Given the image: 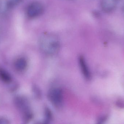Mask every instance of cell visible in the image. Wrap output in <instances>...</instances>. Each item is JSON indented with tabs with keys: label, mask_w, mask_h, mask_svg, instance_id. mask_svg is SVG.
I'll return each instance as SVG.
<instances>
[{
	"label": "cell",
	"mask_w": 124,
	"mask_h": 124,
	"mask_svg": "<svg viewBox=\"0 0 124 124\" xmlns=\"http://www.w3.org/2000/svg\"><path fill=\"white\" fill-rule=\"evenodd\" d=\"M40 47L46 54H56L60 49V42L56 36L52 33H46L41 36L39 41Z\"/></svg>",
	"instance_id": "obj_1"
},
{
	"label": "cell",
	"mask_w": 124,
	"mask_h": 124,
	"mask_svg": "<svg viewBox=\"0 0 124 124\" xmlns=\"http://www.w3.org/2000/svg\"><path fill=\"white\" fill-rule=\"evenodd\" d=\"M15 103L17 108L22 114L25 121L31 120L32 118L33 114L27 100L23 97L19 96L15 98Z\"/></svg>",
	"instance_id": "obj_2"
},
{
	"label": "cell",
	"mask_w": 124,
	"mask_h": 124,
	"mask_svg": "<svg viewBox=\"0 0 124 124\" xmlns=\"http://www.w3.org/2000/svg\"><path fill=\"white\" fill-rule=\"evenodd\" d=\"M48 98L52 104L56 107H62L63 104V95L62 91L59 88L50 89L48 94Z\"/></svg>",
	"instance_id": "obj_3"
},
{
	"label": "cell",
	"mask_w": 124,
	"mask_h": 124,
	"mask_svg": "<svg viewBox=\"0 0 124 124\" xmlns=\"http://www.w3.org/2000/svg\"><path fill=\"white\" fill-rule=\"evenodd\" d=\"M44 11V7L41 3L34 1L30 4L27 7L26 14L30 18H35L41 15Z\"/></svg>",
	"instance_id": "obj_4"
},
{
	"label": "cell",
	"mask_w": 124,
	"mask_h": 124,
	"mask_svg": "<svg viewBox=\"0 0 124 124\" xmlns=\"http://www.w3.org/2000/svg\"><path fill=\"white\" fill-rule=\"evenodd\" d=\"M121 0H101V6L103 12L110 13L113 11Z\"/></svg>",
	"instance_id": "obj_5"
},
{
	"label": "cell",
	"mask_w": 124,
	"mask_h": 124,
	"mask_svg": "<svg viewBox=\"0 0 124 124\" xmlns=\"http://www.w3.org/2000/svg\"><path fill=\"white\" fill-rule=\"evenodd\" d=\"M79 63L82 72L84 77L86 79H90L91 77V73L87 67L86 61L83 56H80L79 57Z\"/></svg>",
	"instance_id": "obj_6"
},
{
	"label": "cell",
	"mask_w": 124,
	"mask_h": 124,
	"mask_svg": "<svg viewBox=\"0 0 124 124\" xmlns=\"http://www.w3.org/2000/svg\"><path fill=\"white\" fill-rule=\"evenodd\" d=\"M27 66V62L25 58H20L17 59L14 63L15 69L18 71H23L25 70Z\"/></svg>",
	"instance_id": "obj_7"
},
{
	"label": "cell",
	"mask_w": 124,
	"mask_h": 124,
	"mask_svg": "<svg viewBox=\"0 0 124 124\" xmlns=\"http://www.w3.org/2000/svg\"><path fill=\"white\" fill-rule=\"evenodd\" d=\"M0 79L6 83H11L12 80L11 76L9 73L6 70L1 67H0Z\"/></svg>",
	"instance_id": "obj_8"
},
{
	"label": "cell",
	"mask_w": 124,
	"mask_h": 124,
	"mask_svg": "<svg viewBox=\"0 0 124 124\" xmlns=\"http://www.w3.org/2000/svg\"><path fill=\"white\" fill-rule=\"evenodd\" d=\"M9 9L8 0H0V15L5 14Z\"/></svg>",
	"instance_id": "obj_9"
},
{
	"label": "cell",
	"mask_w": 124,
	"mask_h": 124,
	"mask_svg": "<svg viewBox=\"0 0 124 124\" xmlns=\"http://www.w3.org/2000/svg\"><path fill=\"white\" fill-rule=\"evenodd\" d=\"M45 119L44 122L48 124L51 121L52 118V115L51 111L48 108H46L45 110Z\"/></svg>",
	"instance_id": "obj_10"
},
{
	"label": "cell",
	"mask_w": 124,
	"mask_h": 124,
	"mask_svg": "<svg viewBox=\"0 0 124 124\" xmlns=\"http://www.w3.org/2000/svg\"><path fill=\"white\" fill-rule=\"evenodd\" d=\"M23 0H8L9 7L11 9L18 5Z\"/></svg>",
	"instance_id": "obj_11"
},
{
	"label": "cell",
	"mask_w": 124,
	"mask_h": 124,
	"mask_svg": "<svg viewBox=\"0 0 124 124\" xmlns=\"http://www.w3.org/2000/svg\"><path fill=\"white\" fill-rule=\"evenodd\" d=\"M33 90H34V92L35 93V95L36 96V97H37L38 98L40 97L41 96V92L39 89L37 87L35 86L33 88Z\"/></svg>",
	"instance_id": "obj_12"
},
{
	"label": "cell",
	"mask_w": 124,
	"mask_h": 124,
	"mask_svg": "<svg viewBox=\"0 0 124 124\" xmlns=\"http://www.w3.org/2000/svg\"><path fill=\"white\" fill-rule=\"evenodd\" d=\"M10 124L9 121L4 117H0V124Z\"/></svg>",
	"instance_id": "obj_13"
},
{
	"label": "cell",
	"mask_w": 124,
	"mask_h": 124,
	"mask_svg": "<svg viewBox=\"0 0 124 124\" xmlns=\"http://www.w3.org/2000/svg\"><path fill=\"white\" fill-rule=\"evenodd\" d=\"M106 118H107V117L106 116H102L99 119L98 122L99 123H102L106 120Z\"/></svg>",
	"instance_id": "obj_14"
},
{
	"label": "cell",
	"mask_w": 124,
	"mask_h": 124,
	"mask_svg": "<svg viewBox=\"0 0 124 124\" xmlns=\"http://www.w3.org/2000/svg\"><path fill=\"white\" fill-rule=\"evenodd\" d=\"M117 104L118 105V106H120L121 107H124V104L123 103L121 102H118V103H117Z\"/></svg>",
	"instance_id": "obj_15"
},
{
	"label": "cell",
	"mask_w": 124,
	"mask_h": 124,
	"mask_svg": "<svg viewBox=\"0 0 124 124\" xmlns=\"http://www.w3.org/2000/svg\"><path fill=\"white\" fill-rule=\"evenodd\" d=\"M122 11L124 15V4H123V6H122Z\"/></svg>",
	"instance_id": "obj_16"
},
{
	"label": "cell",
	"mask_w": 124,
	"mask_h": 124,
	"mask_svg": "<svg viewBox=\"0 0 124 124\" xmlns=\"http://www.w3.org/2000/svg\"></svg>",
	"instance_id": "obj_17"
}]
</instances>
